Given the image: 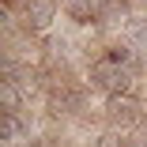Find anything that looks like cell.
<instances>
[{"label": "cell", "instance_id": "1", "mask_svg": "<svg viewBox=\"0 0 147 147\" xmlns=\"http://www.w3.org/2000/svg\"><path fill=\"white\" fill-rule=\"evenodd\" d=\"M87 83L94 87V91H102L106 98L113 94H132V83H136V72L109 61V57H98V61L87 68Z\"/></svg>", "mask_w": 147, "mask_h": 147}, {"label": "cell", "instance_id": "6", "mask_svg": "<svg viewBox=\"0 0 147 147\" xmlns=\"http://www.w3.org/2000/svg\"><path fill=\"white\" fill-rule=\"evenodd\" d=\"M121 38H125L132 49L147 53V15H132V19L121 26Z\"/></svg>", "mask_w": 147, "mask_h": 147}, {"label": "cell", "instance_id": "10", "mask_svg": "<svg viewBox=\"0 0 147 147\" xmlns=\"http://www.w3.org/2000/svg\"><path fill=\"white\" fill-rule=\"evenodd\" d=\"M98 147H136V140H132L128 132H113V128H109V132L98 136Z\"/></svg>", "mask_w": 147, "mask_h": 147}, {"label": "cell", "instance_id": "4", "mask_svg": "<svg viewBox=\"0 0 147 147\" xmlns=\"http://www.w3.org/2000/svg\"><path fill=\"white\" fill-rule=\"evenodd\" d=\"M61 11L72 26H94L102 23V11H98V0H61Z\"/></svg>", "mask_w": 147, "mask_h": 147}, {"label": "cell", "instance_id": "9", "mask_svg": "<svg viewBox=\"0 0 147 147\" xmlns=\"http://www.w3.org/2000/svg\"><path fill=\"white\" fill-rule=\"evenodd\" d=\"M136 53H140V49H132V45H128L125 38H121V42H113V45L106 49V57H109V61L125 64V68H132V72H136Z\"/></svg>", "mask_w": 147, "mask_h": 147}, {"label": "cell", "instance_id": "7", "mask_svg": "<svg viewBox=\"0 0 147 147\" xmlns=\"http://www.w3.org/2000/svg\"><path fill=\"white\" fill-rule=\"evenodd\" d=\"M98 11H102V23L106 26H125L132 15H128V0H98Z\"/></svg>", "mask_w": 147, "mask_h": 147}, {"label": "cell", "instance_id": "5", "mask_svg": "<svg viewBox=\"0 0 147 147\" xmlns=\"http://www.w3.org/2000/svg\"><path fill=\"white\" fill-rule=\"evenodd\" d=\"M23 102H26L23 87L15 79H0V109L4 113H23Z\"/></svg>", "mask_w": 147, "mask_h": 147}, {"label": "cell", "instance_id": "2", "mask_svg": "<svg viewBox=\"0 0 147 147\" xmlns=\"http://www.w3.org/2000/svg\"><path fill=\"white\" fill-rule=\"evenodd\" d=\"M140 121H143V106H140L132 94H113V98H106V125H109L113 132H132Z\"/></svg>", "mask_w": 147, "mask_h": 147}, {"label": "cell", "instance_id": "8", "mask_svg": "<svg viewBox=\"0 0 147 147\" xmlns=\"http://www.w3.org/2000/svg\"><path fill=\"white\" fill-rule=\"evenodd\" d=\"M23 136H30V121H23L19 113H4V125H0V140L15 143V140H23Z\"/></svg>", "mask_w": 147, "mask_h": 147}, {"label": "cell", "instance_id": "3", "mask_svg": "<svg viewBox=\"0 0 147 147\" xmlns=\"http://www.w3.org/2000/svg\"><path fill=\"white\" fill-rule=\"evenodd\" d=\"M61 4L57 0H23V30L26 34H49Z\"/></svg>", "mask_w": 147, "mask_h": 147}, {"label": "cell", "instance_id": "11", "mask_svg": "<svg viewBox=\"0 0 147 147\" xmlns=\"http://www.w3.org/2000/svg\"><path fill=\"white\" fill-rule=\"evenodd\" d=\"M143 4H147V0H143Z\"/></svg>", "mask_w": 147, "mask_h": 147}]
</instances>
